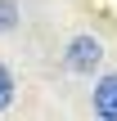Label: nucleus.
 I'll list each match as a JSON object with an SVG mask.
<instances>
[{
    "label": "nucleus",
    "mask_w": 117,
    "mask_h": 121,
    "mask_svg": "<svg viewBox=\"0 0 117 121\" xmlns=\"http://www.w3.org/2000/svg\"><path fill=\"white\" fill-rule=\"evenodd\" d=\"M14 22H18V4L0 0V31H14Z\"/></svg>",
    "instance_id": "20e7f679"
},
{
    "label": "nucleus",
    "mask_w": 117,
    "mask_h": 121,
    "mask_svg": "<svg viewBox=\"0 0 117 121\" xmlns=\"http://www.w3.org/2000/svg\"><path fill=\"white\" fill-rule=\"evenodd\" d=\"M104 63V45L95 40V36H77L72 45H68V67L72 72H95Z\"/></svg>",
    "instance_id": "f257e3e1"
},
{
    "label": "nucleus",
    "mask_w": 117,
    "mask_h": 121,
    "mask_svg": "<svg viewBox=\"0 0 117 121\" xmlns=\"http://www.w3.org/2000/svg\"><path fill=\"white\" fill-rule=\"evenodd\" d=\"M14 103V76H9V67L0 63V112Z\"/></svg>",
    "instance_id": "7ed1b4c3"
},
{
    "label": "nucleus",
    "mask_w": 117,
    "mask_h": 121,
    "mask_svg": "<svg viewBox=\"0 0 117 121\" xmlns=\"http://www.w3.org/2000/svg\"><path fill=\"white\" fill-rule=\"evenodd\" d=\"M95 112L108 117V121H117V72H108V76L95 85Z\"/></svg>",
    "instance_id": "f03ea898"
}]
</instances>
